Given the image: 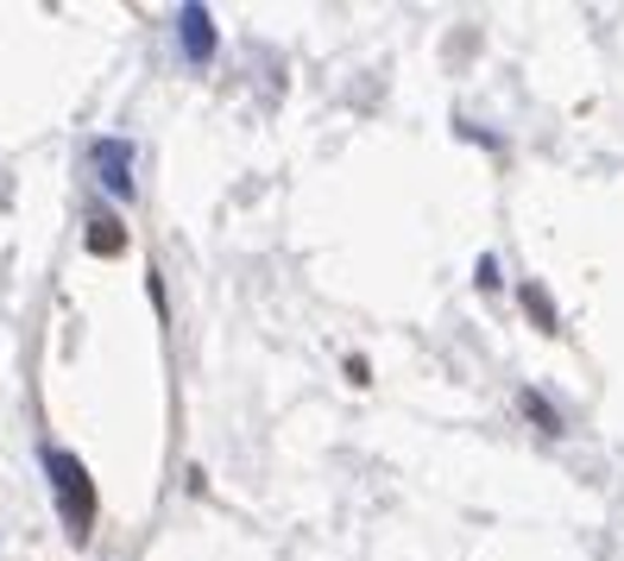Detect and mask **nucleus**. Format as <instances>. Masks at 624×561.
<instances>
[{
  "instance_id": "39448f33",
  "label": "nucleus",
  "mask_w": 624,
  "mask_h": 561,
  "mask_svg": "<svg viewBox=\"0 0 624 561\" xmlns=\"http://www.w3.org/2000/svg\"><path fill=\"white\" fill-rule=\"evenodd\" d=\"M517 404H524V417H536V423H543L548 435H562V417H555V410H548V398H536V391H524V398H517Z\"/></svg>"
},
{
  "instance_id": "423d86ee",
  "label": "nucleus",
  "mask_w": 624,
  "mask_h": 561,
  "mask_svg": "<svg viewBox=\"0 0 624 561\" xmlns=\"http://www.w3.org/2000/svg\"><path fill=\"white\" fill-rule=\"evenodd\" d=\"M524 310H530V315H536V322H543V329H548V334L562 329V322H555V303H548V297H543V291H536V284H524Z\"/></svg>"
},
{
  "instance_id": "7ed1b4c3",
  "label": "nucleus",
  "mask_w": 624,
  "mask_h": 561,
  "mask_svg": "<svg viewBox=\"0 0 624 561\" xmlns=\"http://www.w3.org/2000/svg\"><path fill=\"white\" fill-rule=\"evenodd\" d=\"M177 32H183V58L190 63L215 58V20H209V7H183L177 13Z\"/></svg>"
},
{
  "instance_id": "f03ea898",
  "label": "nucleus",
  "mask_w": 624,
  "mask_h": 561,
  "mask_svg": "<svg viewBox=\"0 0 624 561\" xmlns=\"http://www.w3.org/2000/svg\"><path fill=\"white\" fill-rule=\"evenodd\" d=\"M95 177L108 183V196H133V146L127 139H95Z\"/></svg>"
},
{
  "instance_id": "f257e3e1",
  "label": "nucleus",
  "mask_w": 624,
  "mask_h": 561,
  "mask_svg": "<svg viewBox=\"0 0 624 561\" xmlns=\"http://www.w3.org/2000/svg\"><path fill=\"white\" fill-rule=\"evenodd\" d=\"M44 473H51V492H58V511H63V523H70V537H89V523H95L89 467H82L70 448H44Z\"/></svg>"
},
{
  "instance_id": "20e7f679",
  "label": "nucleus",
  "mask_w": 624,
  "mask_h": 561,
  "mask_svg": "<svg viewBox=\"0 0 624 561\" xmlns=\"http://www.w3.org/2000/svg\"><path fill=\"white\" fill-rule=\"evenodd\" d=\"M89 252H101V259H120V252H127V233H120L114 214H95V221H89Z\"/></svg>"
}]
</instances>
